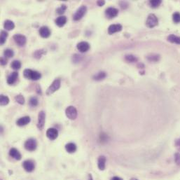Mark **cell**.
<instances>
[{
  "label": "cell",
  "mask_w": 180,
  "mask_h": 180,
  "mask_svg": "<svg viewBox=\"0 0 180 180\" xmlns=\"http://www.w3.org/2000/svg\"><path fill=\"white\" fill-rule=\"evenodd\" d=\"M23 74H24V77L26 79L33 81H37L40 79L41 77V74L39 72L37 71H34V70H30V69L25 70Z\"/></svg>",
  "instance_id": "1"
},
{
  "label": "cell",
  "mask_w": 180,
  "mask_h": 180,
  "mask_svg": "<svg viewBox=\"0 0 180 180\" xmlns=\"http://www.w3.org/2000/svg\"><path fill=\"white\" fill-rule=\"evenodd\" d=\"M60 85H61V81L59 79H56L53 81V83H51V85L48 87V89L46 90V95H50L51 94L54 93L55 91L58 90L60 88Z\"/></svg>",
  "instance_id": "2"
},
{
  "label": "cell",
  "mask_w": 180,
  "mask_h": 180,
  "mask_svg": "<svg viewBox=\"0 0 180 180\" xmlns=\"http://www.w3.org/2000/svg\"><path fill=\"white\" fill-rule=\"evenodd\" d=\"M65 114H66L67 117L70 120H75L77 119V115H78V112L74 107L70 106L65 110Z\"/></svg>",
  "instance_id": "3"
},
{
  "label": "cell",
  "mask_w": 180,
  "mask_h": 180,
  "mask_svg": "<svg viewBox=\"0 0 180 180\" xmlns=\"http://www.w3.org/2000/svg\"><path fill=\"white\" fill-rule=\"evenodd\" d=\"M87 11V7L86 6H81L79 8H78L77 11H76L75 14L74 15V20L76 21H79L84 16Z\"/></svg>",
  "instance_id": "4"
},
{
  "label": "cell",
  "mask_w": 180,
  "mask_h": 180,
  "mask_svg": "<svg viewBox=\"0 0 180 180\" xmlns=\"http://www.w3.org/2000/svg\"><path fill=\"white\" fill-rule=\"evenodd\" d=\"M37 143L34 139H29L25 143V148L26 150L29 151H33L37 149Z\"/></svg>",
  "instance_id": "5"
},
{
  "label": "cell",
  "mask_w": 180,
  "mask_h": 180,
  "mask_svg": "<svg viewBox=\"0 0 180 180\" xmlns=\"http://www.w3.org/2000/svg\"><path fill=\"white\" fill-rule=\"evenodd\" d=\"M159 23V21H158V18L154 14H150L148 16L147 22H146V24L147 26L149 28H152L156 26Z\"/></svg>",
  "instance_id": "6"
},
{
  "label": "cell",
  "mask_w": 180,
  "mask_h": 180,
  "mask_svg": "<svg viewBox=\"0 0 180 180\" xmlns=\"http://www.w3.org/2000/svg\"><path fill=\"white\" fill-rule=\"evenodd\" d=\"M45 121H46V114H45L43 111H41L39 114L37 123V127L40 130H41L43 128V127H44Z\"/></svg>",
  "instance_id": "7"
},
{
  "label": "cell",
  "mask_w": 180,
  "mask_h": 180,
  "mask_svg": "<svg viewBox=\"0 0 180 180\" xmlns=\"http://www.w3.org/2000/svg\"><path fill=\"white\" fill-rule=\"evenodd\" d=\"M23 168L28 172H32L35 168L34 163L31 160H27V161H24L23 163Z\"/></svg>",
  "instance_id": "8"
},
{
  "label": "cell",
  "mask_w": 180,
  "mask_h": 180,
  "mask_svg": "<svg viewBox=\"0 0 180 180\" xmlns=\"http://www.w3.org/2000/svg\"><path fill=\"white\" fill-rule=\"evenodd\" d=\"M46 136L50 140H55L58 136V131L57 129L53 128H48L46 131Z\"/></svg>",
  "instance_id": "9"
},
{
  "label": "cell",
  "mask_w": 180,
  "mask_h": 180,
  "mask_svg": "<svg viewBox=\"0 0 180 180\" xmlns=\"http://www.w3.org/2000/svg\"><path fill=\"white\" fill-rule=\"evenodd\" d=\"M13 39L18 46H23L26 43L27 39L24 35L22 34H16L13 36Z\"/></svg>",
  "instance_id": "10"
},
{
  "label": "cell",
  "mask_w": 180,
  "mask_h": 180,
  "mask_svg": "<svg viewBox=\"0 0 180 180\" xmlns=\"http://www.w3.org/2000/svg\"><path fill=\"white\" fill-rule=\"evenodd\" d=\"M105 14L109 18H114L119 14V10L114 7H109L105 11Z\"/></svg>",
  "instance_id": "11"
},
{
  "label": "cell",
  "mask_w": 180,
  "mask_h": 180,
  "mask_svg": "<svg viewBox=\"0 0 180 180\" xmlns=\"http://www.w3.org/2000/svg\"><path fill=\"white\" fill-rule=\"evenodd\" d=\"M77 49L81 53H85L90 49V44L86 41H81L77 44Z\"/></svg>",
  "instance_id": "12"
},
{
  "label": "cell",
  "mask_w": 180,
  "mask_h": 180,
  "mask_svg": "<svg viewBox=\"0 0 180 180\" xmlns=\"http://www.w3.org/2000/svg\"><path fill=\"white\" fill-rule=\"evenodd\" d=\"M122 30V25L120 24H114L111 25L108 28V33L109 34H113L120 32Z\"/></svg>",
  "instance_id": "13"
},
{
  "label": "cell",
  "mask_w": 180,
  "mask_h": 180,
  "mask_svg": "<svg viewBox=\"0 0 180 180\" xmlns=\"http://www.w3.org/2000/svg\"><path fill=\"white\" fill-rule=\"evenodd\" d=\"M50 34L51 32L49 28L46 26H43L41 27L39 29V34L41 37L43 38H48L50 36Z\"/></svg>",
  "instance_id": "14"
},
{
  "label": "cell",
  "mask_w": 180,
  "mask_h": 180,
  "mask_svg": "<svg viewBox=\"0 0 180 180\" xmlns=\"http://www.w3.org/2000/svg\"><path fill=\"white\" fill-rule=\"evenodd\" d=\"M106 161H107V159H106L105 156H101L99 157L98 161H97V166H98V168L100 170H104L105 169Z\"/></svg>",
  "instance_id": "15"
},
{
  "label": "cell",
  "mask_w": 180,
  "mask_h": 180,
  "mask_svg": "<svg viewBox=\"0 0 180 180\" xmlns=\"http://www.w3.org/2000/svg\"><path fill=\"white\" fill-rule=\"evenodd\" d=\"M9 155L14 159L17 160V161H20V160L21 159V154H20L19 151L17 150L16 149H15V148L11 149V150L9 151Z\"/></svg>",
  "instance_id": "16"
},
{
  "label": "cell",
  "mask_w": 180,
  "mask_h": 180,
  "mask_svg": "<svg viewBox=\"0 0 180 180\" xmlns=\"http://www.w3.org/2000/svg\"><path fill=\"white\" fill-rule=\"evenodd\" d=\"M30 121H31V119H30V117H24L18 119L16 123L18 126H24L28 125L30 122Z\"/></svg>",
  "instance_id": "17"
},
{
  "label": "cell",
  "mask_w": 180,
  "mask_h": 180,
  "mask_svg": "<svg viewBox=\"0 0 180 180\" xmlns=\"http://www.w3.org/2000/svg\"><path fill=\"white\" fill-rule=\"evenodd\" d=\"M18 72H13V73H11V74L8 77L7 83L8 84H10V85H12V84H13L15 82H16V81L17 79H18Z\"/></svg>",
  "instance_id": "18"
},
{
  "label": "cell",
  "mask_w": 180,
  "mask_h": 180,
  "mask_svg": "<svg viewBox=\"0 0 180 180\" xmlns=\"http://www.w3.org/2000/svg\"><path fill=\"white\" fill-rule=\"evenodd\" d=\"M66 23H67L66 16H60V17H58L56 20H55V23H56V25H58V27H60V28L63 27L64 25L66 24Z\"/></svg>",
  "instance_id": "19"
},
{
  "label": "cell",
  "mask_w": 180,
  "mask_h": 180,
  "mask_svg": "<svg viewBox=\"0 0 180 180\" xmlns=\"http://www.w3.org/2000/svg\"><path fill=\"white\" fill-rule=\"evenodd\" d=\"M65 149L68 153L72 154V153H74L77 151V146L74 143H68L65 146Z\"/></svg>",
  "instance_id": "20"
},
{
  "label": "cell",
  "mask_w": 180,
  "mask_h": 180,
  "mask_svg": "<svg viewBox=\"0 0 180 180\" xmlns=\"http://www.w3.org/2000/svg\"><path fill=\"white\" fill-rule=\"evenodd\" d=\"M4 28L5 30L10 31V30H12L14 29L15 25H14V23H13V21H10V20H7V21H6L4 22Z\"/></svg>",
  "instance_id": "21"
},
{
  "label": "cell",
  "mask_w": 180,
  "mask_h": 180,
  "mask_svg": "<svg viewBox=\"0 0 180 180\" xmlns=\"http://www.w3.org/2000/svg\"><path fill=\"white\" fill-rule=\"evenodd\" d=\"M106 77H107V74L105 72H100L94 76L93 79L95 81H101L106 78Z\"/></svg>",
  "instance_id": "22"
},
{
  "label": "cell",
  "mask_w": 180,
  "mask_h": 180,
  "mask_svg": "<svg viewBox=\"0 0 180 180\" xmlns=\"http://www.w3.org/2000/svg\"><path fill=\"white\" fill-rule=\"evenodd\" d=\"M168 40L169 41L172 42V43H177V44H180V37L176 36L174 34H170L168 37Z\"/></svg>",
  "instance_id": "23"
},
{
  "label": "cell",
  "mask_w": 180,
  "mask_h": 180,
  "mask_svg": "<svg viewBox=\"0 0 180 180\" xmlns=\"http://www.w3.org/2000/svg\"><path fill=\"white\" fill-rule=\"evenodd\" d=\"M9 103V98L7 96L4 95H1V100H0V104L1 106H5Z\"/></svg>",
  "instance_id": "24"
},
{
  "label": "cell",
  "mask_w": 180,
  "mask_h": 180,
  "mask_svg": "<svg viewBox=\"0 0 180 180\" xmlns=\"http://www.w3.org/2000/svg\"><path fill=\"white\" fill-rule=\"evenodd\" d=\"M11 66L13 70H19V69H21V63L19 61V60H14V61L12 62Z\"/></svg>",
  "instance_id": "25"
},
{
  "label": "cell",
  "mask_w": 180,
  "mask_h": 180,
  "mask_svg": "<svg viewBox=\"0 0 180 180\" xmlns=\"http://www.w3.org/2000/svg\"><path fill=\"white\" fill-rule=\"evenodd\" d=\"M126 60L128 63H135L137 61V58L132 55H127L125 57Z\"/></svg>",
  "instance_id": "26"
},
{
  "label": "cell",
  "mask_w": 180,
  "mask_h": 180,
  "mask_svg": "<svg viewBox=\"0 0 180 180\" xmlns=\"http://www.w3.org/2000/svg\"><path fill=\"white\" fill-rule=\"evenodd\" d=\"M13 55H14L13 50H11V49H9V48H8V49H6L4 51V55L6 58H12V57L13 56Z\"/></svg>",
  "instance_id": "27"
},
{
  "label": "cell",
  "mask_w": 180,
  "mask_h": 180,
  "mask_svg": "<svg viewBox=\"0 0 180 180\" xmlns=\"http://www.w3.org/2000/svg\"><path fill=\"white\" fill-rule=\"evenodd\" d=\"M15 100L20 105H24L25 104V98L22 95H18L15 97Z\"/></svg>",
  "instance_id": "28"
},
{
  "label": "cell",
  "mask_w": 180,
  "mask_h": 180,
  "mask_svg": "<svg viewBox=\"0 0 180 180\" xmlns=\"http://www.w3.org/2000/svg\"><path fill=\"white\" fill-rule=\"evenodd\" d=\"M30 105L31 106V107H37V106L38 105V103H39V101H38V99L36 97H32L30 98Z\"/></svg>",
  "instance_id": "29"
},
{
  "label": "cell",
  "mask_w": 180,
  "mask_h": 180,
  "mask_svg": "<svg viewBox=\"0 0 180 180\" xmlns=\"http://www.w3.org/2000/svg\"><path fill=\"white\" fill-rule=\"evenodd\" d=\"M8 37V33L4 30L1 32V44H4Z\"/></svg>",
  "instance_id": "30"
},
{
  "label": "cell",
  "mask_w": 180,
  "mask_h": 180,
  "mask_svg": "<svg viewBox=\"0 0 180 180\" xmlns=\"http://www.w3.org/2000/svg\"><path fill=\"white\" fill-rule=\"evenodd\" d=\"M45 53V51L43 50H36V51L34 53V57L35 58H37V59H39L41 58V55L43 54H44Z\"/></svg>",
  "instance_id": "31"
},
{
  "label": "cell",
  "mask_w": 180,
  "mask_h": 180,
  "mask_svg": "<svg viewBox=\"0 0 180 180\" xmlns=\"http://www.w3.org/2000/svg\"><path fill=\"white\" fill-rule=\"evenodd\" d=\"M161 4V0H152V1H150V4L153 8L158 7Z\"/></svg>",
  "instance_id": "32"
},
{
  "label": "cell",
  "mask_w": 180,
  "mask_h": 180,
  "mask_svg": "<svg viewBox=\"0 0 180 180\" xmlns=\"http://www.w3.org/2000/svg\"><path fill=\"white\" fill-rule=\"evenodd\" d=\"M172 19L174 23H180V13H174L172 16Z\"/></svg>",
  "instance_id": "33"
},
{
  "label": "cell",
  "mask_w": 180,
  "mask_h": 180,
  "mask_svg": "<svg viewBox=\"0 0 180 180\" xmlns=\"http://www.w3.org/2000/svg\"><path fill=\"white\" fill-rule=\"evenodd\" d=\"M66 9H67L66 5H62L60 8H58V9H57V12H58V14L61 15L65 12Z\"/></svg>",
  "instance_id": "34"
},
{
  "label": "cell",
  "mask_w": 180,
  "mask_h": 180,
  "mask_svg": "<svg viewBox=\"0 0 180 180\" xmlns=\"http://www.w3.org/2000/svg\"><path fill=\"white\" fill-rule=\"evenodd\" d=\"M147 58H148V60L151 62H156L159 60V56L157 55H151V56H148Z\"/></svg>",
  "instance_id": "35"
},
{
  "label": "cell",
  "mask_w": 180,
  "mask_h": 180,
  "mask_svg": "<svg viewBox=\"0 0 180 180\" xmlns=\"http://www.w3.org/2000/svg\"><path fill=\"white\" fill-rule=\"evenodd\" d=\"M174 161L178 166H180V154L179 153H176L174 154Z\"/></svg>",
  "instance_id": "36"
},
{
  "label": "cell",
  "mask_w": 180,
  "mask_h": 180,
  "mask_svg": "<svg viewBox=\"0 0 180 180\" xmlns=\"http://www.w3.org/2000/svg\"><path fill=\"white\" fill-rule=\"evenodd\" d=\"M175 146H176L177 149V150L180 152V138L177 139L175 141Z\"/></svg>",
  "instance_id": "37"
},
{
  "label": "cell",
  "mask_w": 180,
  "mask_h": 180,
  "mask_svg": "<svg viewBox=\"0 0 180 180\" xmlns=\"http://www.w3.org/2000/svg\"><path fill=\"white\" fill-rule=\"evenodd\" d=\"M7 64V60L5 57H1V65H5Z\"/></svg>",
  "instance_id": "38"
},
{
  "label": "cell",
  "mask_w": 180,
  "mask_h": 180,
  "mask_svg": "<svg viewBox=\"0 0 180 180\" xmlns=\"http://www.w3.org/2000/svg\"><path fill=\"white\" fill-rule=\"evenodd\" d=\"M105 4V1H97V4L99 6H103L104 4Z\"/></svg>",
  "instance_id": "39"
},
{
  "label": "cell",
  "mask_w": 180,
  "mask_h": 180,
  "mask_svg": "<svg viewBox=\"0 0 180 180\" xmlns=\"http://www.w3.org/2000/svg\"><path fill=\"white\" fill-rule=\"evenodd\" d=\"M111 180H123V179H121V177H114Z\"/></svg>",
  "instance_id": "40"
},
{
  "label": "cell",
  "mask_w": 180,
  "mask_h": 180,
  "mask_svg": "<svg viewBox=\"0 0 180 180\" xmlns=\"http://www.w3.org/2000/svg\"><path fill=\"white\" fill-rule=\"evenodd\" d=\"M130 180H138V179H135V178H132V179H131Z\"/></svg>",
  "instance_id": "41"
}]
</instances>
